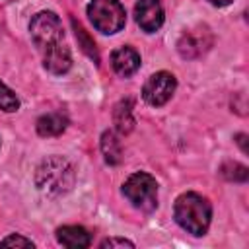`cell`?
I'll list each match as a JSON object with an SVG mask.
<instances>
[{
    "mask_svg": "<svg viewBox=\"0 0 249 249\" xmlns=\"http://www.w3.org/2000/svg\"><path fill=\"white\" fill-rule=\"evenodd\" d=\"M29 33L39 53L43 54V64L51 74H64L72 66V56L64 45L62 23L53 12H39L31 23Z\"/></svg>",
    "mask_w": 249,
    "mask_h": 249,
    "instance_id": "1",
    "label": "cell"
},
{
    "mask_svg": "<svg viewBox=\"0 0 249 249\" xmlns=\"http://www.w3.org/2000/svg\"><path fill=\"white\" fill-rule=\"evenodd\" d=\"M74 167L68 160L53 156L41 161L35 171V185L47 196H58L72 189L74 185Z\"/></svg>",
    "mask_w": 249,
    "mask_h": 249,
    "instance_id": "2",
    "label": "cell"
},
{
    "mask_svg": "<svg viewBox=\"0 0 249 249\" xmlns=\"http://www.w3.org/2000/svg\"><path fill=\"white\" fill-rule=\"evenodd\" d=\"M173 214H175L177 224L185 231H189L193 235H204L210 226L212 208L204 196H200L196 193H183L175 200Z\"/></svg>",
    "mask_w": 249,
    "mask_h": 249,
    "instance_id": "3",
    "label": "cell"
},
{
    "mask_svg": "<svg viewBox=\"0 0 249 249\" xmlns=\"http://www.w3.org/2000/svg\"><path fill=\"white\" fill-rule=\"evenodd\" d=\"M123 195L134 208L144 212H150L158 206V183L150 173H132L123 185Z\"/></svg>",
    "mask_w": 249,
    "mask_h": 249,
    "instance_id": "4",
    "label": "cell"
},
{
    "mask_svg": "<svg viewBox=\"0 0 249 249\" xmlns=\"http://www.w3.org/2000/svg\"><path fill=\"white\" fill-rule=\"evenodd\" d=\"M88 16L93 27L105 35H113L124 27L126 14L119 0H91L88 4Z\"/></svg>",
    "mask_w": 249,
    "mask_h": 249,
    "instance_id": "5",
    "label": "cell"
},
{
    "mask_svg": "<svg viewBox=\"0 0 249 249\" xmlns=\"http://www.w3.org/2000/svg\"><path fill=\"white\" fill-rule=\"evenodd\" d=\"M177 88V80L171 72H156L148 78V82L144 84V89H142V97L148 105L152 107H160L163 103L169 101V97L173 95Z\"/></svg>",
    "mask_w": 249,
    "mask_h": 249,
    "instance_id": "6",
    "label": "cell"
},
{
    "mask_svg": "<svg viewBox=\"0 0 249 249\" xmlns=\"http://www.w3.org/2000/svg\"><path fill=\"white\" fill-rule=\"evenodd\" d=\"M212 45V35L206 25H198L193 29H187L179 41H177V51L183 58H196L202 53H206Z\"/></svg>",
    "mask_w": 249,
    "mask_h": 249,
    "instance_id": "7",
    "label": "cell"
},
{
    "mask_svg": "<svg viewBox=\"0 0 249 249\" xmlns=\"http://www.w3.org/2000/svg\"><path fill=\"white\" fill-rule=\"evenodd\" d=\"M136 23L146 33H154L163 23V8L160 0H138L134 6Z\"/></svg>",
    "mask_w": 249,
    "mask_h": 249,
    "instance_id": "8",
    "label": "cell"
},
{
    "mask_svg": "<svg viewBox=\"0 0 249 249\" xmlns=\"http://www.w3.org/2000/svg\"><path fill=\"white\" fill-rule=\"evenodd\" d=\"M111 66H113V70L119 76L128 78V76H132L140 68V54L132 47H121V49L113 51Z\"/></svg>",
    "mask_w": 249,
    "mask_h": 249,
    "instance_id": "9",
    "label": "cell"
},
{
    "mask_svg": "<svg viewBox=\"0 0 249 249\" xmlns=\"http://www.w3.org/2000/svg\"><path fill=\"white\" fill-rule=\"evenodd\" d=\"M56 239L60 245L64 247H70V249H82V247H88L91 237L88 233L86 228L82 226H62L56 230Z\"/></svg>",
    "mask_w": 249,
    "mask_h": 249,
    "instance_id": "10",
    "label": "cell"
},
{
    "mask_svg": "<svg viewBox=\"0 0 249 249\" xmlns=\"http://www.w3.org/2000/svg\"><path fill=\"white\" fill-rule=\"evenodd\" d=\"M68 119L62 113H47L37 121V132L41 136H58L64 132Z\"/></svg>",
    "mask_w": 249,
    "mask_h": 249,
    "instance_id": "11",
    "label": "cell"
},
{
    "mask_svg": "<svg viewBox=\"0 0 249 249\" xmlns=\"http://www.w3.org/2000/svg\"><path fill=\"white\" fill-rule=\"evenodd\" d=\"M101 152L103 158L109 165H117L123 160V148H121V140L117 138V134L113 130H105L101 134Z\"/></svg>",
    "mask_w": 249,
    "mask_h": 249,
    "instance_id": "12",
    "label": "cell"
},
{
    "mask_svg": "<svg viewBox=\"0 0 249 249\" xmlns=\"http://www.w3.org/2000/svg\"><path fill=\"white\" fill-rule=\"evenodd\" d=\"M113 121H115V126L121 134H128L134 126V119H132V103L130 99H124L121 101L117 107H115V113H113Z\"/></svg>",
    "mask_w": 249,
    "mask_h": 249,
    "instance_id": "13",
    "label": "cell"
},
{
    "mask_svg": "<svg viewBox=\"0 0 249 249\" xmlns=\"http://www.w3.org/2000/svg\"><path fill=\"white\" fill-rule=\"evenodd\" d=\"M220 173L228 179V181H247L249 177V171L245 165L237 163V161H228L220 167Z\"/></svg>",
    "mask_w": 249,
    "mask_h": 249,
    "instance_id": "14",
    "label": "cell"
},
{
    "mask_svg": "<svg viewBox=\"0 0 249 249\" xmlns=\"http://www.w3.org/2000/svg\"><path fill=\"white\" fill-rule=\"evenodd\" d=\"M72 25H74V29H76V39L80 41V45H82V49H84V53L89 56V58H93L95 62H99V54H97V49H95V43L86 35V31H84V27L80 25V23H76V21H72Z\"/></svg>",
    "mask_w": 249,
    "mask_h": 249,
    "instance_id": "15",
    "label": "cell"
},
{
    "mask_svg": "<svg viewBox=\"0 0 249 249\" xmlns=\"http://www.w3.org/2000/svg\"><path fill=\"white\" fill-rule=\"evenodd\" d=\"M18 107H19V101H18L16 93L0 82V109L12 113V111H18Z\"/></svg>",
    "mask_w": 249,
    "mask_h": 249,
    "instance_id": "16",
    "label": "cell"
},
{
    "mask_svg": "<svg viewBox=\"0 0 249 249\" xmlns=\"http://www.w3.org/2000/svg\"><path fill=\"white\" fill-rule=\"evenodd\" d=\"M2 247H33V241L31 239H25L21 235H10L6 239L0 241Z\"/></svg>",
    "mask_w": 249,
    "mask_h": 249,
    "instance_id": "17",
    "label": "cell"
},
{
    "mask_svg": "<svg viewBox=\"0 0 249 249\" xmlns=\"http://www.w3.org/2000/svg\"><path fill=\"white\" fill-rule=\"evenodd\" d=\"M101 247H134L132 241L128 239H121V237H109V239H103L101 241Z\"/></svg>",
    "mask_w": 249,
    "mask_h": 249,
    "instance_id": "18",
    "label": "cell"
},
{
    "mask_svg": "<svg viewBox=\"0 0 249 249\" xmlns=\"http://www.w3.org/2000/svg\"><path fill=\"white\" fill-rule=\"evenodd\" d=\"M245 134H237V142H239V146H241V150H243V154H247V146H245Z\"/></svg>",
    "mask_w": 249,
    "mask_h": 249,
    "instance_id": "19",
    "label": "cell"
},
{
    "mask_svg": "<svg viewBox=\"0 0 249 249\" xmlns=\"http://www.w3.org/2000/svg\"><path fill=\"white\" fill-rule=\"evenodd\" d=\"M212 6H228V4H231L233 0H208Z\"/></svg>",
    "mask_w": 249,
    "mask_h": 249,
    "instance_id": "20",
    "label": "cell"
}]
</instances>
